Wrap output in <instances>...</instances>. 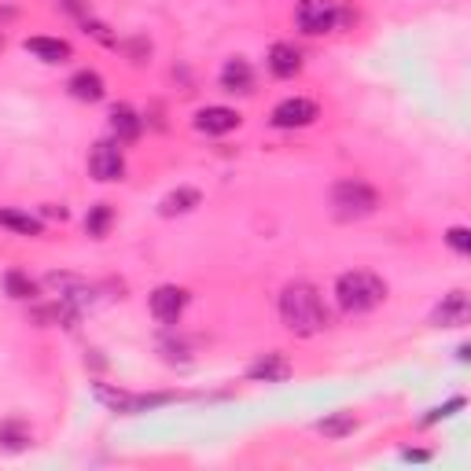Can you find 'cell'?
<instances>
[{
    "mask_svg": "<svg viewBox=\"0 0 471 471\" xmlns=\"http://www.w3.org/2000/svg\"><path fill=\"white\" fill-rule=\"evenodd\" d=\"M277 306H280V321H284V328H288L291 335L309 339V335H317V332L328 328L324 298H321V291L313 288L309 280H291V284H284Z\"/></svg>",
    "mask_w": 471,
    "mask_h": 471,
    "instance_id": "6da1fadb",
    "label": "cell"
},
{
    "mask_svg": "<svg viewBox=\"0 0 471 471\" xmlns=\"http://www.w3.org/2000/svg\"><path fill=\"white\" fill-rule=\"evenodd\" d=\"M387 298V284L369 269H350L335 280V302L346 313H369Z\"/></svg>",
    "mask_w": 471,
    "mask_h": 471,
    "instance_id": "7a4b0ae2",
    "label": "cell"
},
{
    "mask_svg": "<svg viewBox=\"0 0 471 471\" xmlns=\"http://www.w3.org/2000/svg\"><path fill=\"white\" fill-rule=\"evenodd\" d=\"M332 210L335 218L342 221H358V218H369L379 210V191L361 181V177H346V181H335L332 184Z\"/></svg>",
    "mask_w": 471,
    "mask_h": 471,
    "instance_id": "3957f363",
    "label": "cell"
},
{
    "mask_svg": "<svg viewBox=\"0 0 471 471\" xmlns=\"http://www.w3.org/2000/svg\"><path fill=\"white\" fill-rule=\"evenodd\" d=\"M89 173L100 181V184H114L126 177V155H122V144L114 137L111 140H96L89 147Z\"/></svg>",
    "mask_w": 471,
    "mask_h": 471,
    "instance_id": "277c9868",
    "label": "cell"
},
{
    "mask_svg": "<svg viewBox=\"0 0 471 471\" xmlns=\"http://www.w3.org/2000/svg\"><path fill=\"white\" fill-rule=\"evenodd\" d=\"M295 22H298L302 33L321 37V33L335 30V22H339V4H335V0H298Z\"/></svg>",
    "mask_w": 471,
    "mask_h": 471,
    "instance_id": "5b68a950",
    "label": "cell"
},
{
    "mask_svg": "<svg viewBox=\"0 0 471 471\" xmlns=\"http://www.w3.org/2000/svg\"><path fill=\"white\" fill-rule=\"evenodd\" d=\"M321 118V107L313 103V100H306V96H288V100H280L277 107H272V114H269V122L277 126V129H306V126H313Z\"/></svg>",
    "mask_w": 471,
    "mask_h": 471,
    "instance_id": "8992f818",
    "label": "cell"
},
{
    "mask_svg": "<svg viewBox=\"0 0 471 471\" xmlns=\"http://www.w3.org/2000/svg\"><path fill=\"white\" fill-rule=\"evenodd\" d=\"M147 306H151V317L159 321V324H177L184 306H188V291L177 288V284H163V288L151 291Z\"/></svg>",
    "mask_w": 471,
    "mask_h": 471,
    "instance_id": "52a82bcc",
    "label": "cell"
},
{
    "mask_svg": "<svg viewBox=\"0 0 471 471\" xmlns=\"http://www.w3.org/2000/svg\"><path fill=\"white\" fill-rule=\"evenodd\" d=\"M467 321H471V302H467L464 291H449L435 306V313H431V324L435 328H464Z\"/></svg>",
    "mask_w": 471,
    "mask_h": 471,
    "instance_id": "ba28073f",
    "label": "cell"
},
{
    "mask_svg": "<svg viewBox=\"0 0 471 471\" xmlns=\"http://www.w3.org/2000/svg\"><path fill=\"white\" fill-rule=\"evenodd\" d=\"M240 111H232V107H203V111H195V129L207 133V137H225L232 129H240Z\"/></svg>",
    "mask_w": 471,
    "mask_h": 471,
    "instance_id": "9c48e42d",
    "label": "cell"
},
{
    "mask_svg": "<svg viewBox=\"0 0 471 471\" xmlns=\"http://www.w3.org/2000/svg\"><path fill=\"white\" fill-rule=\"evenodd\" d=\"M45 284H49L52 291H59V302L70 306V309H77V313H82V309L93 302V288H89L85 280L70 277V272H52V277H49Z\"/></svg>",
    "mask_w": 471,
    "mask_h": 471,
    "instance_id": "30bf717a",
    "label": "cell"
},
{
    "mask_svg": "<svg viewBox=\"0 0 471 471\" xmlns=\"http://www.w3.org/2000/svg\"><path fill=\"white\" fill-rule=\"evenodd\" d=\"M247 376H251L254 383H284V379L291 376V361L284 358L280 350H272V353H262V358L247 369Z\"/></svg>",
    "mask_w": 471,
    "mask_h": 471,
    "instance_id": "8fae6325",
    "label": "cell"
},
{
    "mask_svg": "<svg viewBox=\"0 0 471 471\" xmlns=\"http://www.w3.org/2000/svg\"><path fill=\"white\" fill-rule=\"evenodd\" d=\"M140 129H144V122H140V114L129 103H114L111 107V137L118 144H133L140 137Z\"/></svg>",
    "mask_w": 471,
    "mask_h": 471,
    "instance_id": "7c38bea8",
    "label": "cell"
},
{
    "mask_svg": "<svg viewBox=\"0 0 471 471\" xmlns=\"http://www.w3.org/2000/svg\"><path fill=\"white\" fill-rule=\"evenodd\" d=\"M67 89H70L74 100H82V103H100L107 96V85H103V77L96 70H77L67 82Z\"/></svg>",
    "mask_w": 471,
    "mask_h": 471,
    "instance_id": "4fadbf2b",
    "label": "cell"
},
{
    "mask_svg": "<svg viewBox=\"0 0 471 471\" xmlns=\"http://www.w3.org/2000/svg\"><path fill=\"white\" fill-rule=\"evenodd\" d=\"M221 89L225 93H251L254 89V70H251V63L247 59H228L225 67H221Z\"/></svg>",
    "mask_w": 471,
    "mask_h": 471,
    "instance_id": "5bb4252c",
    "label": "cell"
},
{
    "mask_svg": "<svg viewBox=\"0 0 471 471\" xmlns=\"http://www.w3.org/2000/svg\"><path fill=\"white\" fill-rule=\"evenodd\" d=\"M26 52L37 56L41 63H67L70 59V45L63 37H26Z\"/></svg>",
    "mask_w": 471,
    "mask_h": 471,
    "instance_id": "9a60e30c",
    "label": "cell"
},
{
    "mask_svg": "<svg viewBox=\"0 0 471 471\" xmlns=\"http://www.w3.org/2000/svg\"><path fill=\"white\" fill-rule=\"evenodd\" d=\"M269 70L277 74V77H295L302 70V52L288 41H277L269 49Z\"/></svg>",
    "mask_w": 471,
    "mask_h": 471,
    "instance_id": "2e32d148",
    "label": "cell"
},
{
    "mask_svg": "<svg viewBox=\"0 0 471 471\" xmlns=\"http://www.w3.org/2000/svg\"><path fill=\"white\" fill-rule=\"evenodd\" d=\"M203 203V195L195 191V188H177L170 195H163V203H159V214L163 218H181V214H191L195 207Z\"/></svg>",
    "mask_w": 471,
    "mask_h": 471,
    "instance_id": "e0dca14e",
    "label": "cell"
},
{
    "mask_svg": "<svg viewBox=\"0 0 471 471\" xmlns=\"http://www.w3.org/2000/svg\"><path fill=\"white\" fill-rule=\"evenodd\" d=\"M0 228H12L15 236H41L45 232V225L37 218H30L22 210H12V207H0Z\"/></svg>",
    "mask_w": 471,
    "mask_h": 471,
    "instance_id": "ac0fdd59",
    "label": "cell"
},
{
    "mask_svg": "<svg viewBox=\"0 0 471 471\" xmlns=\"http://www.w3.org/2000/svg\"><path fill=\"white\" fill-rule=\"evenodd\" d=\"M30 442H33V431H30L22 420H4V423H0V446H4V449L19 453V449H26Z\"/></svg>",
    "mask_w": 471,
    "mask_h": 471,
    "instance_id": "d6986e66",
    "label": "cell"
},
{
    "mask_svg": "<svg viewBox=\"0 0 471 471\" xmlns=\"http://www.w3.org/2000/svg\"><path fill=\"white\" fill-rule=\"evenodd\" d=\"M317 431L324 439H346V435L358 431V416H353V413H332V416L317 420Z\"/></svg>",
    "mask_w": 471,
    "mask_h": 471,
    "instance_id": "ffe728a7",
    "label": "cell"
},
{
    "mask_svg": "<svg viewBox=\"0 0 471 471\" xmlns=\"http://www.w3.org/2000/svg\"><path fill=\"white\" fill-rule=\"evenodd\" d=\"M4 291H8L12 298L26 302V298H33V295H37V284L26 277L22 269H8V272H4Z\"/></svg>",
    "mask_w": 471,
    "mask_h": 471,
    "instance_id": "44dd1931",
    "label": "cell"
},
{
    "mask_svg": "<svg viewBox=\"0 0 471 471\" xmlns=\"http://www.w3.org/2000/svg\"><path fill=\"white\" fill-rule=\"evenodd\" d=\"M111 221H114V210H111L107 203H96V207H89V214H85V232L96 236V240H103L107 228H111Z\"/></svg>",
    "mask_w": 471,
    "mask_h": 471,
    "instance_id": "7402d4cb",
    "label": "cell"
},
{
    "mask_svg": "<svg viewBox=\"0 0 471 471\" xmlns=\"http://www.w3.org/2000/svg\"><path fill=\"white\" fill-rule=\"evenodd\" d=\"M446 244H449L457 254H471V232H467L464 225H453V228H446Z\"/></svg>",
    "mask_w": 471,
    "mask_h": 471,
    "instance_id": "603a6c76",
    "label": "cell"
},
{
    "mask_svg": "<svg viewBox=\"0 0 471 471\" xmlns=\"http://www.w3.org/2000/svg\"><path fill=\"white\" fill-rule=\"evenodd\" d=\"M457 409H464V398H449L446 405H439V409H431V413H427V416H423L420 423H423V427H431V423H439V420H449V416H453Z\"/></svg>",
    "mask_w": 471,
    "mask_h": 471,
    "instance_id": "cb8c5ba5",
    "label": "cell"
},
{
    "mask_svg": "<svg viewBox=\"0 0 471 471\" xmlns=\"http://www.w3.org/2000/svg\"><path fill=\"white\" fill-rule=\"evenodd\" d=\"M402 460H413V464H427L431 453L427 449H402Z\"/></svg>",
    "mask_w": 471,
    "mask_h": 471,
    "instance_id": "d4e9b609",
    "label": "cell"
},
{
    "mask_svg": "<svg viewBox=\"0 0 471 471\" xmlns=\"http://www.w3.org/2000/svg\"><path fill=\"white\" fill-rule=\"evenodd\" d=\"M45 214H49V218H59V221L67 218V210H63V207H45Z\"/></svg>",
    "mask_w": 471,
    "mask_h": 471,
    "instance_id": "484cf974",
    "label": "cell"
}]
</instances>
